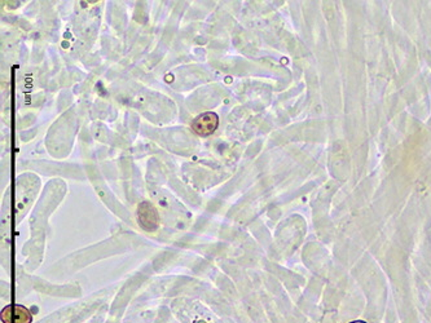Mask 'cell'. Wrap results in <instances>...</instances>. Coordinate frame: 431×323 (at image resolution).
Returning <instances> with one entry per match:
<instances>
[{
    "mask_svg": "<svg viewBox=\"0 0 431 323\" xmlns=\"http://www.w3.org/2000/svg\"><path fill=\"white\" fill-rule=\"evenodd\" d=\"M137 223L145 232H156L160 226V214L151 202H142L136 211Z\"/></svg>",
    "mask_w": 431,
    "mask_h": 323,
    "instance_id": "6da1fadb",
    "label": "cell"
},
{
    "mask_svg": "<svg viewBox=\"0 0 431 323\" xmlns=\"http://www.w3.org/2000/svg\"><path fill=\"white\" fill-rule=\"evenodd\" d=\"M219 125V116L214 111H206L198 116H196L192 122V130L196 135L201 137H207L217 131Z\"/></svg>",
    "mask_w": 431,
    "mask_h": 323,
    "instance_id": "7a4b0ae2",
    "label": "cell"
},
{
    "mask_svg": "<svg viewBox=\"0 0 431 323\" xmlns=\"http://www.w3.org/2000/svg\"><path fill=\"white\" fill-rule=\"evenodd\" d=\"M0 319L3 323H32L33 315L25 305L8 304L1 309Z\"/></svg>",
    "mask_w": 431,
    "mask_h": 323,
    "instance_id": "3957f363",
    "label": "cell"
},
{
    "mask_svg": "<svg viewBox=\"0 0 431 323\" xmlns=\"http://www.w3.org/2000/svg\"><path fill=\"white\" fill-rule=\"evenodd\" d=\"M348 323H368V322H365V321H362V319H357V321H353V322H348Z\"/></svg>",
    "mask_w": 431,
    "mask_h": 323,
    "instance_id": "277c9868",
    "label": "cell"
}]
</instances>
